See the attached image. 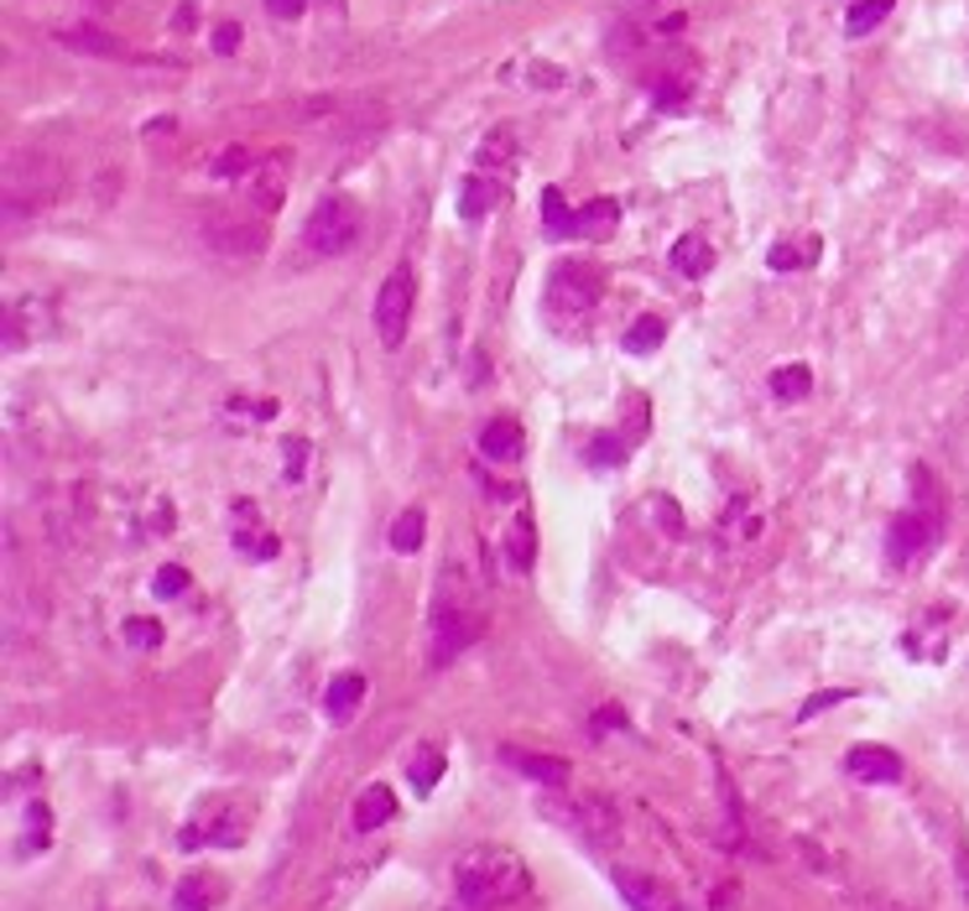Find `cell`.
<instances>
[{"instance_id":"cell-31","label":"cell","mask_w":969,"mask_h":911,"mask_svg":"<svg viewBox=\"0 0 969 911\" xmlns=\"http://www.w3.org/2000/svg\"><path fill=\"white\" fill-rule=\"evenodd\" d=\"M438 776H444V755H438V750H423V755L412 761V787H417V792H433Z\"/></svg>"},{"instance_id":"cell-15","label":"cell","mask_w":969,"mask_h":911,"mask_svg":"<svg viewBox=\"0 0 969 911\" xmlns=\"http://www.w3.org/2000/svg\"><path fill=\"white\" fill-rule=\"evenodd\" d=\"M397 818V792L386 787V781H376V787H365V792L355 797V828L360 834H376L380 823H391Z\"/></svg>"},{"instance_id":"cell-17","label":"cell","mask_w":969,"mask_h":911,"mask_svg":"<svg viewBox=\"0 0 969 911\" xmlns=\"http://www.w3.org/2000/svg\"><path fill=\"white\" fill-rule=\"evenodd\" d=\"M506 761H511L517 772H526L532 781H543V787H564V781H568V761H558V755H526V750H506Z\"/></svg>"},{"instance_id":"cell-5","label":"cell","mask_w":969,"mask_h":911,"mask_svg":"<svg viewBox=\"0 0 969 911\" xmlns=\"http://www.w3.org/2000/svg\"><path fill=\"white\" fill-rule=\"evenodd\" d=\"M938 526H944V511H938V500H928V506H907V511L892 515V526H886V558L892 568H907L912 558L922 552H933V542H938Z\"/></svg>"},{"instance_id":"cell-7","label":"cell","mask_w":969,"mask_h":911,"mask_svg":"<svg viewBox=\"0 0 969 911\" xmlns=\"http://www.w3.org/2000/svg\"><path fill=\"white\" fill-rule=\"evenodd\" d=\"M58 193V167L37 151H16L11 167H5V198H11V214H22L26 204H48Z\"/></svg>"},{"instance_id":"cell-11","label":"cell","mask_w":969,"mask_h":911,"mask_svg":"<svg viewBox=\"0 0 969 911\" xmlns=\"http://www.w3.org/2000/svg\"><path fill=\"white\" fill-rule=\"evenodd\" d=\"M615 886H620V896L631 901V911H683V901H678L663 880H652V875L620 870V875H615Z\"/></svg>"},{"instance_id":"cell-24","label":"cell","mask_w":969,"mask_h":911,"mask_svg":"<svg viewBox=\"0 0 969 911\" xmlns=\"http://www.w3.org/2000/svg\"><path fill=\"white\" fill-rule=\"evenodd\" d=\"M63 42L78 47V52H99V58H125V42L105 37V32H95V26H69V32H63Z\"/></svg>"},{"instance_id":"cell-33","label":"cell","mask_w":969,"mask_h":911,"mask_svg":"<svg viewBox=\"0 0 969 911\" xmlns=\"http://www.w3.org/2000/svg\"><path fill=\"white\" fill-rule=\"evenodd\" d=\"M157 599H172V594H183L189 588V568H178V562H167L162 573H157Z\"/></svg>"},{"instance_id":"cell-27","label":"cell","mask_w":969,"mask_h":911,"mask_svg":"<svg viewBox=\"0 0 969 911\" xmlns=\"http://www.w3.org/2000/svg\"><path fill=\"white\" fill-rule=\"evenodd\" d=\"M423 532H427V515L412 506V511L397 515V526H391V547H397V552H417V547H423Z\"/></svg>"},{"instance_id":"cell-19","label":"cell","mask_w":969,"mask_h":911,"mask_svg":"<svg viewBox=\"0 0 969 911\" xmlns=\"http://www.w3.org/2000/svg\"><path fill=\"white\" fill-rule=\"evenodd\" d=\"M496 198H500V187L490 183V178H464V187H459V214H464V219H485V214L496 209Z\"/></svg>"},{"instance_id":"cell-29","label":"cell","mask_w":969,"mask_h":911,"mask_svg":"<svg viewBox=\"0 0 969 911\" xmlns=\"http://www.w3.org/2000/svg\"><path fill=\"white\" fill-rule=\"evenodd\" d=\"M631 453V444H620V438H610V433H599L590 448H584V464H599V469H610V464H620Z\"/></svg>"},{"instance_id":"cell-14","label":"cell","mask_w":969,"mask_h":911,"mask_svg":"<svg viewBox=\"0 0 969 911\" xmlns=\"http://www.w3.org/2000/svg\"><path fill=\"white\" fill-rule=\"evenodd\" d=\"M532 562H537V521L532 511H517V521L506 526V568L532 573Z\"/></svg>"},{"instance_id":"cell-4","label":"cell","mask_w":969,"mask_h":911,"mask_svg":"<svg viewBox=\"0 0 969 911\" xmlns=\"http://www.w3.org/2000/svg\"><path fill=\"white\" fill-rule=\"evenodd\" d=\"M605 292V271H594L590 260H558L547 271V313L553 318H584Z\"/></svg>"},{"instance_id":"cell-13","label":"cell","mask_w":969,"mask_h":911,"mask_svg":"<svg viewBox=\"0 0 969 911\" xmlns=\"http://www.w3.org/2000/svg\"><path fill=\"white\" fill-rule=\"evenodd\" d=\"M360 703H365V678L360 672H339L329 682V693H324V714H329L334 725H350L360 714Z\"/></svg>"},{"instance_id":"cell-22","label":"cell","mask_w":969,"mask_h":911,"mask_svg":"<svg viewBox=\"0 0 969 911\" xmlns=\"http://www.w3.org/2000/svg\"><path fill=\"white\" fill-rule=\"evenodd\" d=\"M808 391H813V371H808V365H782V371H772V397L777 401H803Z\"/></svg>"},{"instance_id":"cell-37","label":"cell","mask_w":969,"mask_h":911,"mask_svg":"<svg viewBox=\"0 0 969 911\" xmlns=\"http://www.w3.org/2000/svg\"><path fill=\"white\" fill-rule=\"evenodd\" d=\"M235 47H240V26L225 22L219 32H214V52H235Z\"/></svg>"},{"instance_id":"cell-12","label":"cell","mask_w":969,"mask_h":911,"mask_svg":"<svg viewBox=\"0 0 969 911\" xmlns=\"http://www.w3.org/2000/svg\"><path fill=\"white\" fill-rule=\"evenodd\" d=\"M480 453H485L490 464H517L521 453H526V433H521V422L496 417L485 433H480Z\"/></svg>"},{"instance_id":"cell-25","label":"cell","mask_w":969,"mask_h":911,"mask_svg":"<svg viewBox=\"0 0 969 911\" xmlns=\"http://www.w3.org/2000/svg\"><path fill=\"white\" fill-rule=\"evenodd\" d=\"M256 162H261V157L251 151V146H225V151H219V157L209 162V172L230 183V178H251V172H256Z\"/></svg>"},{"instance_id":"cell-9","label":"cell","mask_w":969,"mask_h":911,"mask_svg":"<svg viewBox=\"0 0 969 911\" xmlns=\"http://www.w3.org/2000/svg\"><path fill=\"white\" fill-rule=\"evenodd\" d=\"M845 772H850L855 781H871V787H892V781L907 776V766H901L897 750H886V745H855L850 755H845Z\"/></svg>"},{"instance_id":"cell-18","label":"cell","mask_w":969,"mask_h":911,"mask_svg":"<svg viewBox=\"0 0 969 911\" xmlns=\"http://www.w3.org/2000/svg\"><path fill=\"white\" fill-rule=\"evenodd\" d=\"M219 886H214L209 875H183L178 890H172V911H209Z\"/></svg>"},{"instance_id":"cell-36","label":"cell","mask_w":969,"mask_h":911,"mask_svg":"<svg viewBox=\"0 0 969 911\" xmlns=\"http://www.w3.org/2000/svg\"><path fill=\"white\" fill-rule=\"evenodd\" d=\"M303 5H307V0H266V11H271L277 22H298V16H303Z\"/></svg>"},{"instance_id":"cell-21","label":"cell","mask_w":969,"mask_h":911,"mask_svg":"<svg viewBox=\"0 0 969 911\" xmlns=\"http://www.w3.org/2000/svg\"><path fill=\"white\" fill-rule=\"evenodd\" d=\"M886 16H892V0H855L850 11H845V32H850V37H865V32H875Z\"/></svg>"},{"instance_id":"cell-30","label":"cell","mask_w":969,"mask_h":911,"mask_svg":"<svg viewBox=\"0 0 969 911\" xmlns=\"http://www.w3.org/2000/svg\"><path fill=\"white\" fill-rule=\"evenodd\" d=\"M756 526H761V515L751 511L746 500H735V506H730V515H725V542H746V537H751V532H756Z\"/></svg>"},{"instance_id":"cell-38","label":"cell","mask_w":969,"mask_h":911,"mask_svg":"<svg viewBox=\"0 0 969 911\" xmlns=\"http://www.w3.org/2000/svg\"><path fill=\"white\" fill-rule=\"evenodd\" d=\"M303 459H307V444L303 438H287V474H303Z\"/></svg>"},{"instance_id":"cell-6","label":"cell","mask_w":969,"mask_h":911,"mask_svg":"<svg viewBox=\"0 0 969 911\" xmlns=\"http://www.w3.org/2000/svg\"><path fill=\"white\" fill-rule=\"evenodd\" d=\"M412 303H417V277L412 266H397L391 277L380 281L376 292V333L386 350H397L407 339V324H412Z\"/></svg>"},{"instance_id":"cell-32","label":"cell","mask_w":969,"mask_h":911,"mask_svg":"<svg viewBox=\"0 0 969 911\" xmlns=\"http://www.w3.org/2000/svg\"><path fill=\"white\" fill-rule=\"evenodd\" d=\"M125 641H131L136 652H157V646H162V625H157V620H125Z\"/></svg>"},{"instance_id":"cell-1","label":"cell","mask_w":969,"mask_h":911,"mask_svg":"<svg viewBox=\"0 0 969 911\" xmlns=\"http://www.w3.org/2000/svg\"><path fill=\"white\" fill-rule=\"evenodd\" d=\"M526 886H532V875H526L517 849L480 843V849L453 860V896H459V907H470V911H490L500 901H517V896H526Z\"/></svg>"},{"instance_id":"cell-28","label":"cell","mask_w":969,"mask_h":911,"mask_svg":"<svg viewBox=\"0 0 969 911\" xmlns=\"http://www.w3.org/2000/svg\"><path fill=\"white\" fill-rule=\"evenodd\" d=\"M48 834H52V813L43 807V802H32V807H26V839H22V854H37V849L48 843Z\"/></svg>"},{"instance_id":"cell-3","label":"cell","mask_w":969,"mask_h":911,"mask_svg":"<svg viewBox=\"0 0 969 911\" xmlns=\"http://www.w3.org/2000/svg\"><path fill=\"white\" fill-rule=\"evenodd\" d=\"M360 234H365V214L350 193H329L303 224V240L313 256H344V251H355Z\"/></svg>"},{"instance_id":"cell-23","label":"cell","mask_w":969,"mask_h":911,"mask_svg":"<svg viewBox=\"0 0 969 911\" xmlns=\"http://www.w3.org/2000/svg\"><path fill=\"white\" fill-rule=\"evenodd\" d=\"M615 224H620V204H615V198H594L590 209H579V234H594V240H605Z\"/></svg>"},{"instance_id":"cell-10","label":"cell","mask_w":969,"mask_h":911,"mask_svg":"<svg viewBox=\"0 0 969 911\" xmlns=\"http://www.w3.org/2000/svg\"><path fill=\"white\" fill-rule=\"evenodd\" d=\"M287 151H271V157H261L256 172H251V204L261 214H277L287 198Z\"/></svg>"},{"instance_id":"cell-16","label":"cell","mask_w":969,"mask_h":911,"mask_svg":"<svg viewBox=\"0 0 969 911\" xmlns=\"http://www.w3.org/2000/svg\"><path fill=\"white\" fill-rule=\"evenodd\" d=\"M673 271H678V277H710L714 271V245L710 240H704V234H683V240H678V245H673Z\"/></svg>"},{"instance_id":"cell-2","label":"cell","mask_w":969,"mask_h":911,"mask_svg":"<svg viewBox=\"0 0 969 911\" xmlns=\"http://www.w3.org/2000/svg\"><path fill=\"white\" fill-rule=\"evenodd\" d=\"M480 631V609H474V594L459 573V562L444 568V579L433 588V609H427V641H433V667H449L453 656L464 652Z\"/></svg>"},{"instance_id":"cell-8","label":"cell","mask_w":969,"mask_h":911,"mask_svg":"<svg viewBox=\"0 0 969 911\" xmlns=\"http://www.w3.org/2000/svg\"><path fill=\"white\" fill-rule=\"evenodd\" d=\"M204 245L219 256H261L266 230H261V219H245V214H214V219H204Z\"/></svg>"},{"instance_id":"cell-20","label":"cell","mask_w":969,"mask_h":911,"mask_svg":"<svg viewBox=\"0 0 969 911\" xmlns=\"http://www.w3.org/2000/svg\"><path fill=\"white\" fill-rule=\"evenodd\" d=\"M543 224L553 240H568V234H579V214L564 204V193L558 187H547L543 193Z\"/></svg>"},{"instance_id":"cell-26","label":"cell","mask_w":969,"mask_h":911,"mask_svg":"<svg viewBox=\"0 0 969 911\" xmlns=\"http://www.w3.org/2000/svg\"><path fill=\"white\" fill-rule=\"evenodd\" d=\"M663 339H667V324H663V318H652V313L626 328V350H631V354H652Z\"/></svg>"},{"instance_id":"cell-35","label":"cell","mask_w":969,"mask_h":911,"mask_svg":"<svg viewBox=\"0 0 969 911\" xmlns=\"http://www.w3.org/2000/svg\"><path fill=\"white\" fill-rule=\"evenodd\" d=\"M813 256V251H803V256H798V245H772V271H792V266H798V260H808Z\"/></svg>"},{"instance_id":"cell-34","label":"cell","mask_w":969,"mask_h":911,"mask_svg":"<svg viewBox=\"0 0 969 911\" xmlns=\"http://www.w3.org/2000/svg\"><path fill=\"white\" fill-rule=\"evenodd\" d=\"M845 699H850L845 688H824V693H813V699H808L803 708H798V719H813V714H824L828 703H845Z\"/></svg>"}]
</instances>
